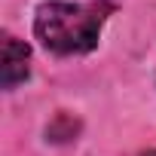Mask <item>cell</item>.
<instances>
[{
  "instance_id": "3957f363",
  "label": "cell",
  "mask_w": 156,
  "mask_h": 156,
  "mask_svg": "<svg viewBox=\"0 0 156 156\" xmlns=\"http://www.w3.org/2000/svg\"><path fill=\"white\" fill-rule=\"evenodd\" d=\"M76 132H80V122H76L73 116H67V113H58V116L49 122V129H46L49 141H70Z\"/></svg>"
},
{
  "instance_id": "7a4b0ae2",
  "label": "cell",
  "mask_w": 156,
  "mask_h": 156,
  "mask_svg": "<svg viewBox=\"0 0 156 156\" xmlns=\"http://www.w3.org/2000/svg\"><path fill=\"white\" fill-rule=\"evenodd\" d=\"M31 73V49L16 37H3V55H0V83L3 89H16Z\"/></svg>"
},
{
  "instance_id": "277c9868",
  "label": "cell",
  "mask_w": 156,
  "mask_h": 156,
  "mask_svg": "<svg viewBox=\"0 0 156 156\" xmlns=\"http://www.w3.org/2000/svg\"><path fill=\"white\" fill-rule=\"evenodd\" d=\"M135 156H156V150H144V153H135Z\"/></svg>"
},
{
  "instance_id": "6da1fadb",
  "label": "cell",
  "mask_w": 156,
  "mask_h": 156,
  "mask_svg": "<svg viewBox=\"0 0 156 156\" xmlns=\"http://www.w3.org/2000/svg\"><path fill=\"white\" fill-rule=\"evenodd\" d=\"M107 3H43L34 16V34L52 55H86L98 46Z\"/></svg>"
}]
</instances>
